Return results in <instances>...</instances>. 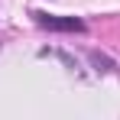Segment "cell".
<instances>
[{"mask_svg":"<svg viewBox=\"0 0 120 120\" xmlns=\"http://www.w3.org/2000/svg\"><path fill=\"white\" fill-rule=\"evenodd\" d=\"M29 16L52 33H84V20L78 16H55V13H42V10H33Z\"/></svg>","mask_w":120,"mask_h":120,"instance_id":"cell-1","label":"cell"}]
</instances>
